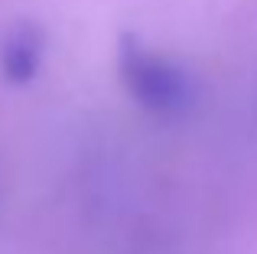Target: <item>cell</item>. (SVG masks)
<instances>
[{
    "label": "cell",
    "mask_w": 257,
    "mask_h": 254,
    "mask_svg": "<svg viewBox=\"0 0 257 254\" xmlns=\"http://www.w3.org/2000/svg\"><path fill=\"white\" fill-rule=\"evenodd\" d=\"M120 78L127 91L153 114H170L189 101V78L163 56L144 49L137 39L120 43Z\"/></svg>",
    "instance_id": "1"
},
{
    "label": "cell",
    "mask_w": 257,
    "mask_h": 254,
    "mask_svg": "<svg viewBox=\"0 0 257 254\" xmlns=\"http://www.w3.org/2000/svg\"><path fill=\"white\" fill-rule=\"evenodd\" d=\"M39 59H43V33L36 26L23 23L4 39V52H0V65H4V75L13 85H23L36 75Z\"/></svg>",
    "instance_id": "2"
}]
</instances>
